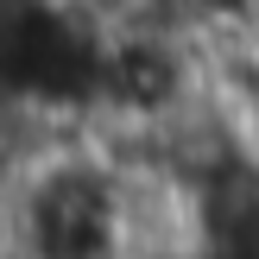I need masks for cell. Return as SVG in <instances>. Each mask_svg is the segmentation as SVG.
<instances>
[{"mask_svg":"<svg viewBox=\"0 0 259 259\" xmlns=\"http://www.w3.org/2000/svg\"><path fill=\"white\" fill-rule=\"evenodd\" d=\"M89 259H222L209 184L164 158H120L89 196Z\"/></svg>","mask_w":259,"mask_h":259,"instance_id":"obj_1","label":"cell"}]
</instances>
